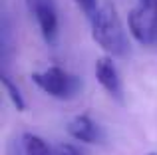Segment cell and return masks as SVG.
I'll use <instances>...</instances> for the list:
<instances>
[{"mask_svg": "<svg viewBox=\"0 0 157 155\" xmlns=\"http://www.w3.org/2000/svg\"><path fill=\"white\" fill-rule=\"evenodd\" d=\"M74 2L78 4V8L86 14L88 20L96 18V14L100 12V8H101V6H98V0H74Z\"/></svg>", "mask_w": 157, "mask_h": 155, "instance_id": "cell-9", "label": "cell"}, {"mask_svg": "<svg viewBox=\"0 0 157 155\" xmlns=\"http://www.w3.org/2000/svg\"><path fill=\"white\" fill-rule=\"evenodd\" d=\"M96 78H98V81H100V85L109 93V96L117 97V100L121 97V80H119L117 68H115V64L111 62V58H107V56L98 58V62H96Z\"/></svg>", "mask_w": 157, "mask_h": 155, "instance_id": "cell-5", "label": "cell"}, {"mask_svg": "<svg viewBox=\"0 0 157 155\" xmlns=\"http://www.w3.org/2000/svg\"><path fill=\"white\" fill-rule=\"evenodd\" d=\"M20 143L24 155H54V149L46 143V139H42L36 133H24Z\"/></svg>", "mask_w": 157, "mask_h": 155, "instance_id": "cell-7", "label": "cell"}, {"mask_svg": "<svg viewBox=\"0 0 157 155\" xmlns=\"http://www.w3.org/2000/svg\"><path fill=\"white\" fill-rule=\"evenodd\" d=\"M92 38L109 56H125L129 50L121 18L111 4H104L92 20Z\"/></svg>", "mask_w": 157, "mask_h": 155, "instance_id": "cell-1", "label": "cell"}, {"mask_svg": "<svg viewBox=\"0 0 157 155\" xmlns=\"http://www.w3.org/2000/svg\"><path fill=\"white\" fill-rule=\"evenodd\" d=\"M68 133L82 143H96L98 141V125L88 115H78L68 123Z\"/></svg>", "mask_w": 157, "mask_h": 155, "instance_id": "cell-6", "label": "cell"}, {"mask_svg": "<svg viewBox=\"0 0 157 155\" xmlns=\"http://www.w3.org/2000/svg\"><path fill=\"white\" fill-rule=\"evenodd\" d=\"M0 81H2V88H4V92H6L8 100L12 101V105H14L18 112H24V109H26V101H24L22 93H20V88L10 80V76H8L6 72L0 74Z\"/></svg>", "mask_w": 157, "mask_h": 155, "instance_id": "cell-8", "label": "cell"}, {"mask_svg": "<svg viewBox=\"0 0 157 155\" xmlns=\"http://www.w3.org/2000/svg\"><path fill=\"white\" fill-rule=\"evenodd\" d=\"M30 14L36 18L38 28L46 42H54L58 36V10L54 0H26Z\"/></svg>", "mask_w": 157, "mask_h": 155, "instance_id": "cell-4", "label": "cell"}, {"mask_svg": "<svg viewBox=\"0 0 157 155\" xmlns=\"http://www.w3.org/2000/svg\"><path fill=\"white\" fill-rule=\"evenodd\" d=\"M32 81L42 92H46L52 97H58V100H70V97H74L82 85V81L76 76L68 74L60 66H52L46 72L32 74Z\"/></svg>", "mask_w": 157, "mask_h": 155, "instance_id": "cell-3", "label": "cell"}, {"mask_svg": "<svg viewBox=\"0 0 157 155\" xmlns=\"http://www.w3.org/2000/svg\"><path fill=\"white\" fill-rule=\"evenodd\" d=\"M147 155H157V153H147Z\"/></svg>", "mask_w": 157, "mask_h": 155, "instance_id": "cell-11", "label": "cell"}, {"mask_svg": "<svg viewBox=\"0 0 157 155\" xmlns=\"http://www.w3.org/2000/svg\"><path fill=\"white\" fill-rule=\"evenodd\" d=\"M129 32L139 44L151 46L157 42V0H137L127 16Z\"/></svg>", "mask_w": 157, "mask_h": 155, "instance_id": "cell-2", "label": "cell"}, {"mask_svg": "<svg viewBox=\"0 0 157 155\" xmlns=\"http://www.w3.org/2000/svg\"><path fill=\"white\" fill-rule=\"evenodd\" d=\"M54 155H82V151L72 143H60L54 147Z\"/></svg>", "mask_w": 157, "mask_h": 155, "instance_id": "cell-10", "label": "cell"}]
</instances>
